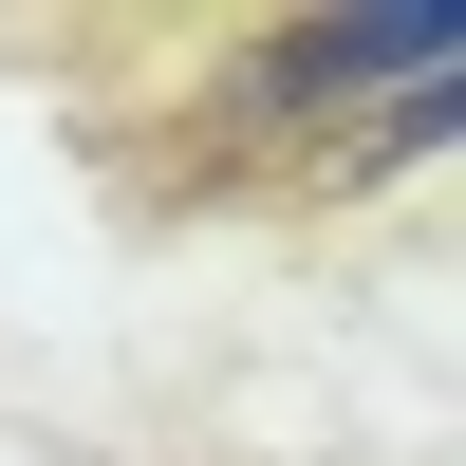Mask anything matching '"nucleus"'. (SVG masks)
<instances>
[{
  "mask_svg": "<svg viewBox=\"0 0 466 466\" xmlns=\"http://www.w3.org/2000/svg\"><path fill=\"white\" fill-rule=\"evenodd\" d=\"M187 112H131V131H187V206H355V187L430 168L466 131V19L448 0H373V19H206L168 37Z\"/></svg>",
  "mask_w": 466,
  "mask_h": 466,
  "instance_id": "obj_1",
  "label": "nucleus"
}]
</instances>
